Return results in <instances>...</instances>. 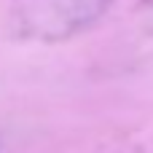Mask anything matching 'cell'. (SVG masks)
<instances>
[{"label": "cell", "mask_w": 153, "mask_h": 153, "mask_svg": "<svg viewBox=\"0 0 153 153\" xmlns=\"http://www.w3.org/2000/svg\"><path fill=\"white\" fill-rule=\"evenodd\" d=\"M113 0H13L8 30L19 40L62 43L97 24Z\"/></svg>", "instance_id": "obj_1"}, {"label": "cell", "mask_w": 153, "mask_h": 153, "mask_svg": "<svg viewBox=\"0 0 153 153\" xmlns=\"http://www.w3.org/2000/svg\"><path fill=\"white\" fill-rule=\"evenodd\" d=\"M113 54L118 56V67H143L153 62V0H137L132 5Z\"/></svg>", "instance_id": "obj_2"}]
</instances>
